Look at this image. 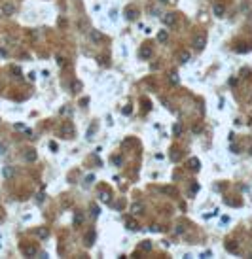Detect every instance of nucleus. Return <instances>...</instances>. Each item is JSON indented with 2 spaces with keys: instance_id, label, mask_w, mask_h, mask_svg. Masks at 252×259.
I'll list each match as a JSON object with an SVG mask.
<instances>
[{
  "instance_id": "obj_8",
  "label": "nucleus",
  "mask_w": 252,
  "mask_h": 259,
  "mask_svg": "<svg viewBox=\"0 0 252 259\" xmlns=\"http://www.w3.org/2000/svg\"><path fill=\"white\" fill-rule=\"evenodd\" d=\"M190 61V53L188 51H180V62H188Z\"/></svg>"
},
{
  "instance_id": "obj_10",
  "label": "nucleus",
  "mask_w": 252,
  "mask_h": 259,
  "mask_svg": "<svg viewBox=\"0 0 252 259\" xmlns=\"http://www.w3.org/2000/svg\"><path fill=\"white\" fill-rule=\"evenodd\" d=\"M157 40H159V42H165V40H167V32H165V30H161V32L157 34Z\"/></svg>"
},
{
  "instance_id": "obj_20",
  "label": "nucleus",
  "mask_w": 252,
  "mask_h": 259,
  "mask_svg": "<svg viewBox=\"0 0 252 259\" xmlns=\"http://www.w3.org/2000/svg\"><path fill=\"white\" fill-rule=\"evenodd\" d=\"M80 221H82V216H76V220H74V225H80Z\"/></svg>"
},
{
  "instance_id": "obj_17",
  "label": "nucleus",
  "mask_w": 252,
  "mask_h": 259,
  "mask_svg": "<svg viewBox=\"0 0 252 259\" xmlns=\"http://www.w3.org/2000/svg\"><path fill=\"white\" fill-rule=\"evenodd\" d=\"M180 133H182V127H180V125H174V134H180Z\"/></svg>"
},
{
  "instance_id": "obj_18",
  "label": "nucleus",
  "mask_w": 252,
  "mask_h": 259,
  "mask_svg": "<svg viewBox=\"0 0 252 259\" xmlns=\"http://www.w3.org/2000/svg\"><path fill=\"white\" fill-rule=\"evenodd\" d=\"M114 165H121V157H119V155H118V157H114Z\"/></svg>"
},
{
  "instance_id": "obj_11",
  "label": "nucleus",
  "mask_w": 252,
  "mask_h": 259,
  "mask_svg": "<svg viewBox=\"0 0 252 259\" xmlns=\"http://www.w3.org/2000/svg\"><path fill=\"white\" fill-rule=\"evenodd\" d=\"M11 174H13V168H10V166H6V168H4V176H6V178H10Z\"/></svg>"
},
{
  "instance_id": "obj_4",
  "label": "nucleus",
  "mask_w": 252,
  "mask_h": 259,
  "mask_svg": "<svg viewBox=\"0 0 252 259\" xmlns=\"http://www.w3.org/2000/svg\"><path fill=\"white\" fill-rule=\"evenodd\" d=\"M25 159H27V161H29V163L36 161V151H34V150H29V151H27V153H25Z\"/></svg>"
},
{
  "instance_id": "obj_19",
  "label": "nucleus",
  "mask_w": 252,
  "mask_h": 259,
  "mask_svg": "<svg viewBox=\"0 0 252 259\" xmlns=\"http://www.w3.org/2000/svg\"><path fill=\"white\" fill-rule=\"evenodd\" d=\"M4 153H6V146L0 144V155H4Z\"/></svg>"
},
{
  "instance_id": "obj_21",
  "label": "nucleus",
  "mask_w": 252,
  "mask_h": 259,
  "mask_svg": "<svg viewBox=\"0 0 252 259\" xmlns=\"http://www.w3.org/2000/svg\"><path fill=\"white\" fill-rule=\"evenodd\" d=\"M91 210H93V216H99V208H97V206H93Z\"/></svg>"
},
{
  "instance_id": "obj_3",
  "label": "nucleus",
  "mask_w": 252,
  "mask_h": 259,
  "mask_svg": "<svg viewBox=\"0 0 252 259\" xmlns=\"http://www.w3.org/2000/svg\"><path fill=\"white\" fill-rule=\"evenodd\" d=\"M23 253L29 255V257H32V255H36V248L34 246H27V248H23Z\"/></svg>"
},
{
  "instance_id": "obj_1",
  "label": "nucleus",
  "mask_w": 252,
  "mask_h": 259,
  "mask_svg": "<svg viewBox=\"0 0 252 259\" xmlns=\"http://www.w3.org/2000/svg\"><path fill=\"white\" fill-rule=\"evenodd\" d=\"M207 46V38L205 36H195L193 38V47L195 49H203Z\"/></svg>"
},
{
  "instance_id": "obj_22",
  "label": "nucleus",
  "mask_w": 252,
  "mask_h": 259,
  "mask_svg": "<svg viewBox=\"0 0 252 259\" xmlns=\"http://www.w3.org/2000/svg\"><path fill=\"white\" fill-rule=\"evenodd\" d=\"M80 87H82V85H80V81H74V89H76V91H80Z\"/></svg>"
},
{
  "instance_id": "obj_12",
  "label": "nucleus",
  "mask_w": 252,
  "mask_h": 259,
  "mask_svg": "<svg viewBox=\"0 0 252 259\" xmlns=\"http://www.w3.org/2000/svg\"><path fill=\"white\" fill-rule=\"evenodd\" d=\"M137 17V11L135 10H127V19H135Z\"/></svg>"
},
{
  "instance_id": "obj_2",
  "label": "nucleus",
  "mask_w": 252,
  "mask_h": 259,
  "mask_svg": "<svg viewBox=\"0 0 252 259\" xmlns=\"http://www.w3.org/2000/svg\"><path fill=\"white\" fill-rule=\"evenodd\" d=\"M163 23H165L167 27L174 25V23H176V15H174V13H165V15H163Z\"/></svg>"
},
{
  "instance_id": "obj_15",
  "label": "nucleus",
  "mask_w": 252,
  "mask_h": 259,
  "mask_svg": "<svg viewBox=\"0 0 252 259\" xmlns=\"http://www.w3.org/2000/svg\"><path fill=\"white\" fill-rule=\"evenodd\" d=\"M171 83H173V85H174V83H178V76L176 74H171Z\"/></svg>"
},
{
  "instance_id": "obj_6",
  "label": "nucleus",
  "mask_w": 252,
  "mask_h": 259,
  "mask_svg": "<svg viewBox=\"0 0 252 259\" xmlns=\"http://www.w3.org/2000/svg\"><path fill=\"white\" fill-rule=\"evenodd\" d=\"M140 210H142V204H140V202H135V204L131 206V212H133L135 216H137V214H140Z\"/></svg>"
},
{
  "instance_id": "obj_24",
  "label": "nucleus",
  "mask_w": 252,
  "mask_h": 259,
  "mask_svg": "<svg viewBox=\"0 0 252 259\" xmlns=\"http://www.w3.org/2000/svg\"><path fill=\"white\" fill-rule=\"evenodd\" d=\"M250 153H252V150H250Z\"/></svg>"
},
{
  "instance_id": "obj_5",
  "label": "nucleus",
  "mask_w": 252,
  "mask_h": 259,
  "mask_svg": "<svg viewBox=\"0 0 252 259\" xmlns=\"http://www.w3.org/2000/svg\"><path fill=\"white\" fill-rule=\"evenodd\" d=\"M214 15H218V17L224 15V6L222 4H214Z\"/></svg>"
},
{
  "instance_id": "obj_23",
  "label": "nucleus",
  "mask_w": 252,
  "mask_h": 259,
  "mask_svg": "<svg viewBox=\"0 0 252 259\" xmlns=\"http://www.w3.org/2000/svg\"><path fill=\"white\" fill-rule=\"evenodd\" d=\"M163 2H167V0H163Z\"/></svg>"
},
{
  "instance_id": "obj_13",
  "label": "nucleus",
  "mask_w": 252,
  "mask_h": 259,
  "mask_svg": "<svg viewBox=\"0 0 252 259\" xmlns=\"http://www.w3.org/2000/svg\"><path fill=\"white\" fill-rule=\"evenodd\" d=\"M91 38H93V42H99V40H101V34H99L97 30H93V32H91Z\"/></svg>"
},
{
  "instance_id": "obj_14",
  "label": "nucleus",
  "mask_w": 252,
  "mask_h": 259,
  "mask_svg": "<svg viewBox=\"0 0 252 259\" xmlns=\"http://www.w3.org/2000/svg\"><path fill=\"white\" fill-rule=\"evenodd\" d=\"M127 227H129L131 231H137V229H138V227H137V223H135V221H129V223H127Z\"/></svg>"
},
{
  "instance_id": "obj_16",
  "label": "nucleus",
  "mask_w": 252,
  "mask_h": 259,
  "mask_svg": "<svg viewBox=\"0 0 252 259\" xmlns=\"http://www.w3.org/2000/svg\"><path fill=\"white\" fill-rule=\"evenodd\" d=\"M152 55V49H142V57H150Z\"/></svg>"
},
{
  "instance_id": "obj_7",
  "label": "nucleus",
  "mask_w": 252,
  "mask_h": 259,
  "mask_svg": "<svg viewBox=\"0 0 252 259\" xmlns=\"http://www.w3.org/2000/svg\"><path fill=\"white\" fill-rule=\"evenodd\" d=\"M2 11H4V13H6V15H11V13H13V11H15V8L11 6V4H6V6L2 8Z\"/></svg>"
},
{
  "instance_id": "obj_9",
  "label": "nucleus",
  "mask_w": 252,
  "mask_h": 259,
  "mask_svg": "<svg viewBox=\"0 0 252 259\" xmlns=\"http://www.w3.org/2000/svg\"><path fill=\"white\" fill-rule=\"evenodd\" d=\"M85 240H87V244H93L95 242V231H89V233H87Z\"/></svg>"
}]
</instances>
